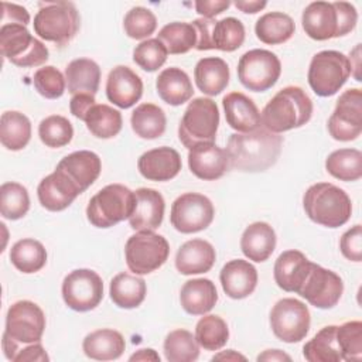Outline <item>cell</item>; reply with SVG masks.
<instances>
[{
	"label": "cell",
	"mask_w": 362,
	"mask_h": 362,
	"mask_svg": "<svg viewBox=\"0 0 362 362\" xmlns=\"http://www.w3.org/2000/svg\"><path fill=\"white\" fill-rule=\"evenodd\" d=\"M283 137L260 126L249 133L230 134L226 146L229 168L242 173H262L276 164Z\"/></svg>",
	"instance_id": "obj_1"
},
{
	"label": "cell",
	"mask_w": 362,
	"mask_h": 362,
	"mask_svg": "<svg viewBox=\"0 0 362 362\" xmlns=\"http://www.w3.org/2000/svg\"><path fill=\"white\" fill-rule=\"evenodd\" d=\"M313 116V102L300 86L280 89L263 107L262 126L273 133H283L304 126Z\"/></svg>",
	"instance_id": "obj_2"
},
{
	"label": "cell",
	"mask_w": 362,
	"mask_h": 362,
	"mask_svg": "<svg viewBox=\"0 0 362 362\" xmlns=\"http://www.w3.org/2000/svg\"><path fill=\"white\" fill-rule=\"evenodd\" d=\"M303 205L307 216L313 222L327 228L345 225L352 214V204L348 194L331 182L311 185L303 197Z\"/></svg>",
	"instance_id": "obj_3"
},
{
	"label": "cell",
	"mask_w": 362,
	"mask_h": 362,
	"mask_svg": "<svg viewBox=\"0 0 362 362\" xmlns=\"http://www.w3.org/2000/svg\"><path fill=\"white\" fill-rule=\"evenodd\" d=\"M40 6L33 23L35 34L59 47L72 41L81 27V17L75 4L71 1H47Z\"/></svg>",
	"instance_id": "obj_4"
},
{
	"label": "cell",
	"mask_w": 362,
	"mask_h": 362,
	"mask_svg": "<svg viewBox=\"0 0 362 362\" xmlns=\"http://www.w3.org/2000/svg\"><path fill=\"white\" fill-rule=\"evenodd\" d=\"M136 206V195L122 184H109L99 189L86 206V218L96 228H112L129 219Z\"/></svg>",
	"instance_id": "obj_5"
},
{
	"label": "cell",
	"mask_w": 362,
	"mask_h": 362,
	"mask_svg": "<svg viewBox=\"0 0 362 362\" xmlns=\"http://www.w3.org/2000/svg\"><path fill=\"white\" fill-rule=\"evenodd\" d=\"M219 126V110L209 98H195L187 106L178 126V139L191 150L204 143H214Z\"/></svg>",
	"instance_id": "obj_6"
},
{
	"label": "cell",
	"mask_w": 362,
	"mask_h": 362,
	"mask_svg": "<svg viewBox=\"0 0 362 362\" xmlns=\"http://www.w3.org/2000/svg\"><path fill=\"white\" fill-rule=\"evenodd\" d=\"M352 74L349 58L334 49L317 52L308 66V83L315 95L327 98L335 95Z\"/></svg>",
	"instance_id": "obj_7"
},
{
	"label": "cell",
	"mask_w": 362,
	"mask_h": 362,
	"mask_svg": "<svg viewBox=\"0 0 362 362\" xmlns=\"http://www.w3.org/2000/svg\"><path fill=\"white\" fill-rule=\"evenodd\" d=\"M1 57L20 68L42 65L48 57V48L30 34L23 24H3L0 28Z\"/></svg>",
	"instance_id": "obj_8"
},
{
	"label": "cell",
	"mask_w": 362,
	"mask_h": 362,
	"mask_svg": "<svg viewBox=\"0 0 362 362\" xmlns=\"http://www.w3.org/2000/svg\"><path fill=\"white\" fill-rule=\"evenodd\" d=\"M170 255L167 239L153 230H139L124 246L126 264L134 274H148L160 269Z\"/></svg>",
	"instance_id": "obj_9"
},
{
	"label": "cell",
	"mask_w": 362,
	"mask_h": 362,
	"mask_svg": "<svg viewBox=\"0 0 362 362\" xmlns=\"http://www.w3.org/2000/svg\"><path fill=\"white\" fill-rule=\"evenodd\" d=\"M197 31L198 51L219 49L225 52L236 51L245 41V25L235 17H225L222 20L197 18L192 23Z\"/></svg>",
	"instance_id": "obj_10"
},
{
	"label": "cell",
	"mask_w": 362,
	"mask_h": 362,
	"mask_svg": "<svg viewBox=\"0 0 362 362\" xmlns=\"http://www.w3.org/2000/svg\"><path fill=\"white\" fill-rule=\"evenodd\" d=\"M281 74L277 55L267 49L255 48L245 52L238 62L239 82L252 92H264L276 85Z\"/></svg>",
	"instance_id": "obj_11"
},
{
	"label": "cell",
	"mask_w": 362,
	"mask_h": 362,
	"mask_svg": "<svg viewBox=\"0 0 362 362\" xmlns=\"http://www.w3.org/2000/svg\"><path fill=\"white\" fill-rule=\"evenodd\" d=\"M308 307L297 298H281L270 311V328L283 342L294 344L305 338L310 331Z\"/></svg>",
	"instance_id": "obj_12"
},
{
	"label": "cell",
	"mask_w": 362,
	"mask_h": 362,
	"mask_svg": "<svg viewBox=\"0 0 362 362\" xmlns=\"http://www.w3.org/2000/svg\"><path fill=\"white\" fill-rule=\"evenodd\" d=\"M61 290L65 304L79 313L96 308L103 298V281L90 269L72 270L65 276Z\"/></svg>",
	"instance_id": "obj_13"
},
{
	"label": "cell",
	"mask_w": 362,
	"mask_h": 362,
	"mask_svg": "<svg viewBox=\"0 0 362 362\" xmlns=\"http://www.w3.org/2000/svg\"><path fill=\"white\" fill-rule=\"evenodd\" d=\"M215 216L211 199L199 192H185L171 205L170 221L181 233H195L206 229Z\"/></svg>",
	"instance_id": "obj_14"
},
{
	"label": "cell",
	"mask_w": 362,
	"mask_h": 362,
	"mask_svg": "<svg viewBox=\"0 0 362 362\" xmlns=\"http://www.w3.org/2000/svg\"><path fill=\"white\" fill-rule=\"evenodd\" d=\"M328 132L338 141H351L362 133V90L351 88L344 90L332 115L328 119Z\"/></svg>",
	"instance_id": "obj_15"
},
{
	"label": "cell",
	"mask_w": 362,
	"mask_h": 362,
	"mask_svg": "<svg viewBox=\"0 0 362 362\" xmlns=\"http://www.w3.org/2000/svg\"><path fill=\"white\" fill-rule=\"evenodd\" d=\"M44 329L45 315L35 303L20 300L7 310L4 334L18 344L40 342Z\"/></svg>",
	"instance_id": "obj_16"
},
{
	"label": "cell",
	"mask_w": 362,
	"mask_h": 362,
	"mask_svg": "<svg viewBox=\"0 0 362 362\" xmlns=\"http://www.w3.org/2000/svg\"><path fill=\"white\" fill-rule=\"evenodd\" d=\"M342 291V279L335 272L311 263V269L297 294L305 298L311 305L328 310L337 305Z\"/></svg>",
	"instance_id": "obj_17"
},
{
	"label": "cell",
	"mask_w": 362,
	"mask_h": 362,
	"mask_svg": "<svg viewBox=\"0 0 362 362\" xmlns=\"http://www.w3.org/2000/svg\"><path fill=\"white\" fill-rule=\"evenodd\" d=\"M143 95L141 78L126 65L115 66L106 79V96L120 109H129Z\"/></svg>",
	"instance_id": "obj_18"
},
{
	"label": "cell",
	"mask_w": 362,
	"mask_h": 362,
	"mask_svg": "<svg viewBox=\"0 0 362 362\" xmlns=\"http://www.w3.org/2000/svg\"><path fill=\"white\" fill-rule=\"evenodd\" d=\"M188 167L191 173L201 180H218L229 168L228 153L215 143L198 144L188 151Z\"/></svg>",
	"instance_id": "obj_19"
},
{
	"label": "cell",
	"mask_w": 362,
	"mask_h": 362,
	"mask_svg": "<svg viewBox=\"0 0 362 362\" xmlns=\"http://www.w3.org/2000/svg\"><path fill=\"white\" fill-rule=\"evenodd\" d=\"M79 194H82L79 188L57 168L54 173L42 178L37 188L40 204L51 212L64 211Z\"/></svg>",
	"instance_id": "obj_20"
},
{
	"label": "cell",
	"mask_w": 362,
	"mask_h": 362,
	"mask_svg": "<svg viewBox=\"0 0 362 362\" xmlns=\"http://www.w3.org/2000/svg\"><path fill=\"white\" fill-rule=\"evenodd\" d=\"M181 167L178 151L167 146L143 153L137 161L139 173L150 181H170L178 175Z\"/></svg>",
	"instance_id": "obj_21"
},
{
	"label": "cell",
	"mask_w": 362,
	"mask_h": 362,
	"mask_svg": "<svg viewBox=\"0 0 362 362\" xmlns=\"http://www.w3.org/2000/svg\"><path fill=\"white\" fill-rule=\"evenodd\" d=\"M301 24L305 34L315 41L338 38V11L334 3H310L303 11Z\"/></svg>",
	"instance_id": "obj_22"
},
{
	"label": "cell",
	"mask_w": 362,
	"mask_h": 362,
	"mask_svg": "<svg viewBox=\"0 0 362 362\" xmlns=\"http://www.w3.org/2000/svg\"><path fill=\"white\" fill-rule=\"evenodd\" d=\"M57 170L62 171L83 192L98 180L102 171V161L96 153L79 150L64 157L57 164Z\"/></svg>",
	"instance_id": "obj_23"
},
{
	"label": "cell",
	"mask_w": 362,
	"mask_h": 362,
	"mask_svg": "<svg viewBox=\"0 0 362 362\" xmlns=\"http://www.w3.org/2000/svg\"><path fill=\"white\" fill-rule=\"evenodd\" d=\"M311 263L304 253L296 249L280 253L273 269L276 284L284 291L298 293L311 269Z\"/></svg>",
	"instance_id": "obj_24"
},
{
	"label": "cell",
	"mask_w": 362,
	"mask_h": 362,
	"mask_svg": "<svg viewBox=\"0 0 362 362\" xmlns=\"http://www.w3.org/2000/svg\"><path fill=\"white\" fill-rule=\"evenodd\" d=\"M219 280L228 297L242 300L255 291L257 286V270L247 260L233 259L222 267Z\"/></svg>",
	"instance_id": "obj_25"
},
{
	"label": "cell",
	"mask_w": 362,
	"mask_h": 362,
	"mask_svg": "<svg viewBox=\"0 0 362 362\" xmlns=\"http://www.w3.org/2000/svg\"><path fill=\"white\" fill-rule=\"evenodd\" d=\"M136 206L129 218L130 228L134 230H154L164 218L165 202L163 195L153 188H139L134 191Z\"/></svg>",
	"instance_id": "obj_26"
},
{
	"label": "cell",
	"mask_w": 362,
	"mask_h": 362,
	"mask_svg": "<svg viewBox=\"0 0 362 362\" xmlns=\"http://www.w3.org/2000/svg\"><path fill=\"white\" fill-rule=\"evenodd\" d=\"M226 123L239 133H249L262 126L260 112L255 102L242 92H230L222 99Z\"/></svg>",
	"instance_id": "obj_27"
},
{
	"label": "cell",
	"mask_w": 362,
	"mask_h": 362,
	"mask_svg": "<svg viewBox=\"0 0 362 362\" xmlns=\"http://www.w3.org/2000/svg\"><path fill=\"white\" fill-rule=\"evenodd\" d=\"M216 260L214 246L204 239H191L175 255V267L181 274H201L212 269Z\"/></svg>",
	"instance_id": "obj_28"
},
{
	"label": "cell",
	"mask_w": 362,
	"mask_h": 362,
	"mask_svg": "<svg viewBox=\"0 0 362 362\" xmlns=\"http://www.w3.org/2000/svg\"><path fill=\"white\" fill-rule=\"evenodd\" d=\"M242 253L253 262L267 260L276 249V232L267 222L250 223L240 238Z\"/></svg>",
	"instance_id": "obj_29"
},
{
	"label": "cell",
	"mask_w": 362,
	"mask_h": 362,
	"mask_svg": "<svg viewBox=\"0 0 362 362\" xmlns=\"http://www.w3.org/2000/svg\"><path fill=\"white\" fill-rule=\"evenodd\" d=\"M218 301L215 284L209 279H192L184 283L180 291V303L185 313L204 315L214 308Z\"/></svg>",
	"instance_id": "obj_30"
},
{
	"label": "cell",
	"mask_w": 362,
	"mask_h": 362,
	"mask_svg": "<svg viewBox=\"0 0 362 362\" xmlns=\"http://www.w3.org/2000/svg\"><path fill=\"white\" fill-rule=\"evenodd\" d=\"M83 354L95 361H113L123 355L126 342L123 335L110 328L96 329L88 334L82 342Z\"/></svg>",
	"instance_id": "obj_31"
},
{
	"label": "cell",
	"mask_w": 362,
	"mask_h": 362,
	"mask_svg": "<svg viewBox=\"0 0 362 362\" xmlns=\"http://www.w3.org/2000/svg\"><path fill=\"white\" fill-rule=\"evenodd\" d=\"M68 92L74 95L85 93L95 96L100 83V68L89 58H76L65 68Z\"/></svg>",
	"instance_id": "obj_32"
},
{
	"label": "cell",
	"mask_w": 362,
	"mask_h": 362,
	"mask_svg": "<svg viewBox=\"0 0 362 362\" xmlns=\"http://www.w3.org/2000/svg\"><path fill=\"white\" fill-rule=\"evenodd\" d=\"M229 66L218 57H206L197 62L194 68V78L198 89L208 95H219L229 83Z\"/></svg>",
	"instance_id": "obj_33"
},
{
	"label": "cell",
	"mask_w": 362,
	"mask_h": 362,
	"mask_svg": "<svg viewBox=\"0 0 362 362\" xmlns=\"http://www.w3.org/2000/svg\"><path fill=\"white\" fill-rule=\"evenodd\" d=\"M158 96L171 106H180L188 102L194 95V88L189 76L177 66L161 71L156 81Z\"/></svg>",
	"instance_id": "obj_34"
},
{
	"label": "cell",
	"mask_w": 362,
	"mask_h": 362,
	"mask_svg": "<svg viewBox=\"0 0 362 362\" xmlns=\"http://www.w3.org/2000/svg\"><path fill=\"white\" fill-rule=\"evenodd\" d=\"M147 287L141 277L133 276L130 273L116 274L109 286V294L112 301L120 308H136L146 298Z\"/></svg>",
	"instance_id": "obj_35"
},
{
	"label": "cell",
	"mask_w": 362,
	"mask_h": 362,
	"mask_svg": "<svg viewBox=\"0 0 362 362\" xmlns=\"http://www.w3.org/2000/svg\"><path fill=\"white\" fill-rule=\"evenodd\" d=\"M296 31L293 18L281 11H270L259 17L255 24L256 37L267 45H279L288 41Z\"/></svg>",
	"instance_id": "obj_36"
},
{
	"label": "cell",
	"mask_w": 362,
	"mask_h": 362,
	"mask_svg": "<svg viewBox=\"0 0 362 362\" xmlns=\"http://www.w3.org/2000/svg\"><path fill=\"white\" fill-rule=\"evenodd\" d=\"M31 139L30 119L17 110H7L0 117V141L11 151L24 148Z\"/></svg>",
	"instance_id": "obj_37"
},
{
	"label": "cell",
	"mask_w": 362,
	"mask_h": 362,
	"mask_svg": "<svg viewBox=\"0 0 362 362\" xmlns=\"http://www.w3.org/2000/svg\"><path fill=\"white\" fill-rule=\"evenodd\" d=\"M130 124L136 136L146 140H154L164 134L167 119L160 106L154 103H141L133 110Z\"/></svg>",
	"instance_id": "obj_38"
},
{
	"label": "cell",
	"mask_w": 362,
	"mask_h": 362,
	"mask_svg": "<svg viewBox=\"0 0 362 362\" xmlns=\"http://www.w3.org/2000/svg\"><path fill=\"white\" fill-rule=\"evenodd\" d=\"M83 122L86 129L98 139H112L122 130L123 119L117 109L105 103H95L86 112Z\"/></svg>",
	"instance_id": "obj_39"
},
{
	"label": "cell",
	"mask_w": 362,
	"mask_h": 362,
	"mask_svg": "<svg viewBox=\"0 0 362 362\" xmlns=\"http://www.w3.org/2000/svg\"><path fill=\"white\" fill-rule=\"evenodd\" d=\"M303 355L310 362H339L341 349L337 341V325L321 328L303 348Z\"/></svg>",
	"instance_id": "obj_40"
},
{
	"label": "cell",
	"mask_w": 362,
	"mask_h": 362,
	"mask_svg": "<svg viewBox=\"0 0 362 362\" xmlns=\"http://www.w3.org/2000/svg\"><path fill=\"white\" fill-rule=\"evenodd\" d=\"M10 260L18 272L25 274L35 273L45 266L47 250L44 245L35 239H20L10 249Z\"/></svg>",
	"instance_id": "obj_41"
},
{
	"label": "cell",
	"mask_w": 362,
	"mask_h": 362,
	"mask_svg": "<svg viewBox=\"0 0 362 362\" xmlns=\"http://www.w3.org/2000/svg\"><path fill=\"white\" fill-rule=\"evenodd\" d=\"M325 170L341 181H356L362 177V153L356 148H339L325 160Z\"/></svg>",
	"instance_id": "obj_42"
},
{
	"label": "cell",
	"mask_w": 362,
	"mask_h": 362,
	"mask_svg": "<svg viewBox=\"0 0 362 362\" xmlns=\"http://www.w3.org/2000/svg\"><path fill=\"white\" fill-rule=\"evenodd\" d=\"M157 40H160L167 52L178 55L185 54L197 45V31L191 23L174 21L165 24L157 34Z\"/></svg>",
	"instance_id": "obj_43"
},
{
	"label": "cell",
	"mask_w": 362,
	"mask_h": 362,
	"mask_svg": "<svg viewBox=\"0 0 362 362\" xmlns=\"http://www.w3.org/2000/svg\"><path fill=\"white\" fill-rule=\"evenodd\" d=\"M164 355L168 362H194L199 356V344L187 329H174L164 339Z\"/></svg>",
	"instance_id": "obj_44"
},
{
	"label": "cell",
	"mask_w": 362,
	"mask_h": 362,
	"mask_svg": "<svg viewBox=\"0 0 362 362\" xmlns=\"http://www.w3.org/2000/svg\"><path fill=\"white\" fill-rule=\"evenodd\" d=\"M195 338L199 346L206 351H218L229 339V328L219 315H204L195 325Z\"/></svg>",
	"instance_id": "obj_45"
},
{
	"label": "cell",
	"mask_w": 362,
	"mask_h": 362,
	"mask_svg": "<svg viewBox=\"0 0 362 362\" xmlns=\"http://www.w3.org/2000/svg\"><path fill=\"white\" fill-rule=\"evenodd\" d=\"M30 209V197L24 185L10 181L0 187V214L3 218L17 221Z\"/></svg>",
	"instance_id": "obj_46"
},
{
	"label": "cell",
	"mask_w": 362,
	"mask_h": 362,
	"mask_svg": "<svg viewBox=\"0 0 362 362\" xmlns=\"http://www.w3.org/2000/svg\"><path fill=\"white\" fill-rule=\"evenodd\" d=\"M40 140L51 148L66 146L74 137L71 122L61 115H51L42 119L38 124Z\"/></svg>",
	"instance_id": "obj_47"
},
{
	"label": "cell",
	"mask_w": 362,
	"mask_h": 362,
	"mask_svg": "<svg viewBox=\"0 0 362 362\" xmlns=\"http://www.w3.org/2000/svg\"><path fill=\"white\" fill-rule=\"evenodd\" d=\"M123 28L127 37L133 40H144L156 31L157 18L151 10L137 6L126 13Z\"/></svg>",
	"instance_id": "obj_48"
},
{
	"label": "cell",
	"mask_w": 362,
	"mask_h": 362,
	"mask_svg": "<svg viewBox=\"0 0 362 362\" xmlns=\"http://www.w3.org/2000/svg\"><path fill=\"white\" fill-rule=\"evenodd\" d=\"M337 341L341 349L342 361L362 359V322L348 321L337 327Z\"/></svg>",
	"instance_id": "obj_49"
},
{
	"label": "cell",
	"mask_w": 362,
	"mask_h": 362,
	"mask_svg": "<svg viewBox=\"0 0 362 362\" xmlns=\"http://www.w3.org/2000/svg\"><path fill=\"white\" fill-rule=\"evenodd\" d=\"M167 49L164 44L157 38H148L141 41L133 49V61L144 71L154 72L167 61Z\"/></svg>",
	"instance_id": "obj_50"
},
{
	"label": "cell",
	"mask_w": 362,
	"mask_h": 362,
	"mask_svg": "<svg viewBox=\"0 0 362 362\" xmlns=\"http://www.w3.org/2000/svg\"><path fill=\"white\" fill-rule=\"evenodd\" d=\"M34 86L37 92L45 99L61 98L65 92V76L52 65L42 66L34 74Z\"/></svg>",
	"instance_id": "obj_51"
},
{
	"label": "cell",
	"mask_w": 362,
	"mask_h": 362,
	"mask_svg": "<svg viewBox=\"0 0 362 362\" xmlns=\"http://www.w3.org/2000/svg\"><path fill=\"white\" fill-rule=\"evenodd\" d=\"M339 249L344 257L351 262L362 260V226L356 223L351 229H348L339 240Z\"/></svg>",
	"instance_id": "obj_52"
},
{
	"label": "cell",
	"mask_w": 362,
	"mask_h": 362,
	"mask_svg": "<svg viewBox=\"0 0 362 362\" xmlns=\"http://www.w3.org/2000/svg\"><path fill=\"white\" fill-rule=\"evenodd\" d=\"M334 6L338 11V37H344L355 28L358 11L355 6L348 1H335Z\"/></svg>",
	"instance_id": "obj_53"
},
{
	"label": "cell",
	"mask_w": 362,
	"mask_h": 362,
	"mask_svg": "<svg viewBox=\"0 0 362 362\" xmlns=\"http://www.w3.org/2000/svg\"><path fill=\"white\" fill-rule=\"evenodd\" d=\"M30 23V14L27 8L14 3H1V25L3 24H23Z\"/></svg>",
	"instance_id": "obj_54"
},
{
	"label": "cell",
	"mask_w": 362,
	"mask_h": 362,
	"mask_svg": "<svg viewBox=\"0 0 362 362\" xmlns=\"http://www.w3.org/2000/svg\"><path fill=\"white\" fill-rule=\"evenodd\" d=\"M49 356L40 342L27 344L24 348H18L13 362H47Z\"/></svg>",
	"instance_id": "obj_55"
},
{
	"label": "cell",
	"mask_w": 362,
	"mask_h": 362,
	"mask_svg": "<svg viewBox=\"0 0 362 362\" xmlns=\"http://www.w3.org/2000/svg\"><path fill=\"white\" fill-rule=\"evenodd\" d=\"M229 6H230L229 0H197L195 1L197 13L201 14L204 18H214L215 16L229 8Z\"/></svg>",
	"instance_id": "obj_56"
},
{
	"label": "cell",
	"mask_w": 362,
	"mask_h": 362,
	"mask_svg": "<svg viewBox=\"0 0 362 362\" xmlns=\"http://www.w3.org/2000/svg\"><path fill=\"white\" fill-rule=\"evenodd\" d=\"M96 100H95V96L92 95H85V93H79V95H74L69 100V109H71V113L79 119V120H83L86 112L89 110V107L92 105H95Z\"/></svg>",
	"instance_id": "obj_57"
},
{
	"label": "cell",
	"mask_w": 362,
	"mask_h": 362,
	"mask_svg": "<svg viewBox=\"0 0 362 362\" xmlns=\"http://www.w3.org/2000/svg\"><path fill=\"white\" fill-rule=\"evenodd\" d=\"M233 4L236 8H239L246 14H255L267 6L266 1H260V0H236L233 1Z\"/></svg>",
	"instance_id": "obj_58"
},
{
	"label": "cell",
	"mask_w": 362,
	"mask_h": 362,
	"mask_svg": "<svg viewBox=\"0 0 362 362\" xmlns=\"http://www.w3.org/2000/svg\"><path fill=\"white\" fill-rule=\"evenodd\" d=\"M256 359H257V361H266V362L291 361V358H290L287 354H284L283 351H280V349H267V351H264L263 354L257 355Z\"/></svg>",
	"instance_id": "obj_59"
},
{
	"label": "cell",
	"mask_w": 362,
	"mask_h": 362,
	"mask_svg": "<svg viewBox=\"0 0 362 362\" xmlns=\"http://www.w3.org/2000/svg\"><path fill=\"white\" fill-rule=\"evenodd\" d=\"M129 361H153V362H160V356L158 354L151 349V348H144V349H139L136 354H133Z\"/></svg>",
	"instance_id": "obj_60"
},
{
	"label": "cell",
	"mask_w": 362,
	"mask_h": 362,
	"mask_svg": "<svg viewBox=\"0 0 362 362\" xmlns=\"http://www.w3.org/2000/svg\"><path fill=\"white\" fill-rule=\"evenodd\" d=\"M212 361H246V356H243L242 354L233 351V349H228V351H222L219 354H216Z\"/></svg>",
	"instance_id": "obj_61"
}]
</instances>
